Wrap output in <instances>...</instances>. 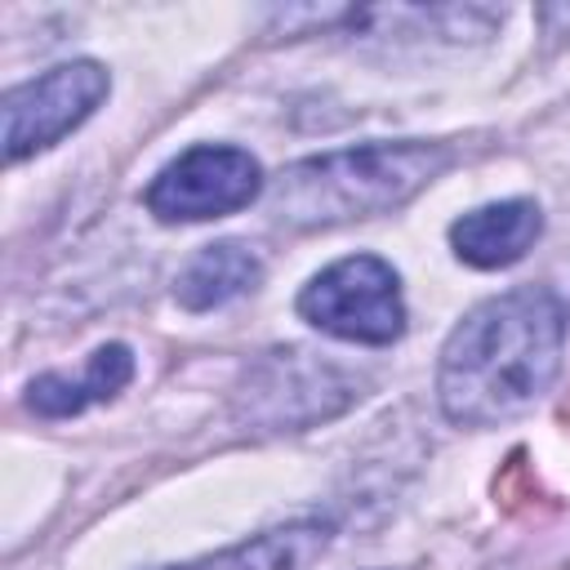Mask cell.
I'll return each instance as SVG.
<instances>
[{"label":"cell","instance_id":"1","mask_svg":"<svg viewBox=\"0 0 570 570\" xmlns=\"http://www.w3.org/2000/svg\"><path fill=\"white\" fill-rule=\"evenodd\" d=\"M566 303L548 285H521L472 307L445 338L436 396L459 428H499L534 410L561 374Z\"/></svg>","mask_w":570,"mask_h":570},{"label":"cell","instance_id":"2","mask_svg":"<svg viewBox=\"0 0 570 570\" xmlns=\"http://www.w3.org/2000/svg\"><path fill=\"white\" fill-rule=\"evenodd\" d=\"M445 142H361L289 165L272 187V214L289 227H334L401 209L450 169Z\"/></svg>","mask_w":570,"mask_h":570},{"label":"cell","instance_id":"3","mask_svg":"<svg viewBox=\"0 0 570 570\" xmlns=\"http://www.w3.org/2000/svg\"><path fill=\"white\" fill-rule=\"evenodd\" d=\"M298 316L334 338L387 347L405 334L401 276L379 254H352L298 289Z\"/></svg>","mask_w":570,"mask_h":570},{"label":"cell","instance_id":"4","mask_svg":"<svg viewBox=\"0 0 570 570\" xmlns=\"http://www.w3.org/2000/svg\"><path fill=\"white\" fill-rule=\"evenodd\" d=\"M263 191V165L245 147L196 142L169 160L142 191L160 223H205L245 209Z\"/></svg>","mask_w":570,"mask_h":570},{"label":"cell","instance_id":"5","mask_svg":"<svg viewBox=\"0 0 570 570\" xmlns=\"http://www.w3.org/2000/svg\"><path fill=\"white\" fill-rule=\"evenodd\" d=\"M107 89H111V76L94 58L58 62L36 80L13 85L4 94V160L18 165L62 142L80 120L94 116Z\"/></svg>","mask_w":570,"mask_h":570},{"label":"cell","instance_id":"6","mask_svg":"<svg viewBox=\"0 0 570 570\" xmlns=\"http://www.w3.org/2000/svg\"><path fill=\"white\" fill-rule=\"evenodd\" d=\"M352 396H356V383L343 370L294 347V352H272L249 374L240 405L263 428H303L338 414Z\"/></svg>","mask_w":570,"mask_h":570},{"label":"cell","instance_id":"7","mask_svg":"<svg viewBox=\"0 0 570 570\" xmlns=\"http://www.w3.org/2000/svg\"><path fill=\"white\" fill-rule=\"evenodd\" d=\"M543 232V214L534 200L517 196V200H494L481 209H468L463 218L450 223V245L459 254V263L494 272V267H512L517 258H525V249L539 240Z\"/></svg>","mask_w":570,"mask_h":570},{"label":"cell","instance_id":"8","mask_svg":"<svg viewBox=\"0 0 570 570\" xmlns=\"http://www.w3.org/2000/svg\"><path fill=\"white\" fill-rule=\"evenodd\" d=\"M134 379V352L125 343H102L89 361H85V374H40L27 383V405L45 419H67V414H80L85 405L94 401H111L125 383Z\"/></svg>","mask_w":570,"mask_h":570},{"label":"cell","instance_id":"9","mask_svg":"<svg viewBox=\"0 0 570 570\" xmlns=\"http://www.w3.org/2000/svg\"><path fill=\"white\" fill-rule=\"evenodd\" d=\"M263 281V263L249 245L240 240H214L200 254L187 258V267L174 281V298L187 312H214L232 298H240L245 289H254Z\"/></svg>","mask_w":570,"mask_h":570},{"label":"cell","instance_id":"10","mask_svg":"<svg viewBox=\"0 0 570 570\" xmlns=\"http://www.w3.org/2000/svg\"><path fill=\"white\" fill-rule=\"evenodd\" d=\"M330 543V530L316 521H298V525H281L267 530L249 543H236L218 557L191 561V566H174V570H307Z\"/></svg>","mask_w":570,"mask_h":570}]
</instances>
